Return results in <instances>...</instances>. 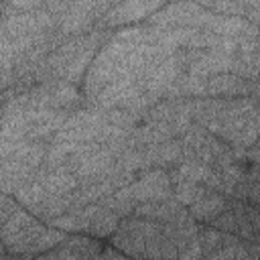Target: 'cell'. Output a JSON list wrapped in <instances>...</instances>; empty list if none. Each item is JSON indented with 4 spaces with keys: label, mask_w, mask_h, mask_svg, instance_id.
<instances>
[{
    "label": "cell",
    "mask_w": 260,
    "mask_h": 260,
    "mask_svg": "<svg viewBox=\"0 0 260 260\" xmlns=\"http://www.w3.org/2000/svg\"><path fill=\"white\" fill-rule=\"evenodd\" d=\"M45 197H47V193H45V189H43L37 181H30V183L22 185V187L16 191V201H18L20 205L28 207V209L35 207V205H39Z\"/></svg>",
    "instance_id": "10"
},
{
    "label": "cell",
    "mask_w": 260,
    "mask_h": 260,
    "mask_svg": "<svg viewBox=\"0 0 260 260\" xmlns=\"http://www.w3.org/2000/svg\"><path fill=\"white\" fill-rule=\"evenodd\" d=\"M30 221H32V217H30L26 211L16 209V211H14V215H12V217H10V219L0 228V242L6 246V244H8V242H10V240H12V238L22 230V228H26Z\"/></svg>",
    "instance_id": "8"
},
{
    "label": "cell",
    "mask_w": 260,
    "mask_h": 260,
    "mask_svg": "<svg viewBox=\"0 0 260 260\" xmlns=\"http://www.w3.org/2000/svg\"><path fill=\"white\" fill-rule=\"evenodd\" d=\"M221 232L213 230V228H205L201 232H197V240H199V246H201V254L209 256L213 254L215 250L221 248Z\"/></svg>",
    "instance_id": "11"
},
{
    "label": "cell",
    "mask_w": 260,
    "mask_h": 260,
    "mask_svg": "<svg viewBox=\"0 0 260 260\" xmlns=\"http://www.w3.org/2000/svg\"><path fill=\"white\" fill-rule=\"evenodd\" d=\"M110 6L112 4H108V2H91V0L71 2L69 10L57 22L59 35H63V37H79L81 32H85L93 24L95 18H102L108 12Z\"/></svg>",
    "instance_id": "2"
},
{
    "label": "cell",
    "mask_w": 260,
    "mask_h": 260,
    "mask_svg": "<svg viewBox=\"0 0 260 260\" xmlns=\"http://www.w3.org/2000/svg\"><path fill=\"white\" fill-rule=\"evenodd\" d=\"M35 181L45 189L47 195H67L71 191H75V187L79 185L77 179L73 177V173H69L67 169H41L37 171Z\"/></svg>",
    "instance_id": "4"
},
{
    "label": "cell",
    "mask_w": 260,
    "mask_h": 260,
    "mask_svg": "<svg viewBox=\"0 0 260 260\" xmlns=\"http://www.w3.org/2000/svg\"><path fill=\"white\" fill-rule=\"evenodd\" d=\"M98 260H124V258H122L120 254H116L114 250H110V248H108V250H104V252L98 256Z\"/></svg>",
    "instance_id": "15"
},
{
    "label": "cell",
    "mask_w": 260,
    "mask_h": 260,
    "mask_svg": "<svg viewBox=\"0 0 260 260\" xmlns=\"http://www.w3.org/2000/svg\"><path fill=\"white\" fill-rule=\"evenodd\" d=\"M4 248H6V246H4L2 242H0V256H4Z\"/></svg>",
    "instance_id": "17"
},
{
    "label": "cell",
    "mask_w": 260,
    "mask_h": 260,
    "mask_svg": "<svg viewBox=\"0 0 260 260\" xmlns=\"http://www.w3.org/2000/svg\"><path fill=\"white\" fill-rule=\"evenodd\" d=\"M53 16L45 10H30V12H18V14H6L0 20V30L10 39H22V37H39L45 32H51L55 28Z\"/></svg>",
    "instance_id": "1"
},
{
    "label": "cell",
    "mask_w": 260,
    "mask_h": 260,
    "mask_svg": "<svg viewBox=\"0 0 260 260\" xmlns=\"http://www.w3.org/2000/svg\"><path fill=\"white\" fill-rule=\"evenodd\" d=\"M213 223H215V228H221V230H225V232H236V230H238V223H236V217H234L232 211H221V213L213 219Z\"/></svg>",
    "instance_id": "13"
},
{
    "label": "cell",
    "mask_w": 260,
    "mask_h": 260,
    "mask_svg": "<svg viewBox=\"0 0 260 260\" xmlns=\"http://www.w3.org/2000/svg\"><path fill=\"white\" fill-rule=\"evenodd\" d=\"M162 2H142V0H130V2H120V4H112L108 8V12L102 16L106 24L110 26H118V24H128V22H136L140 18H146L150 14H154L158 8H162Z\"/></svg>",
    "instance_id": "3"
},
{
    "label": "cell",
    "mask_w": 260,
    "mask_h": 260,
    "mask_svg": "<svg viewBox=\"0 0 260 260\" xmlns=\"http://www.w3.org/2000/svg\"><path fill=\"white\" fill-rule=\"evenodd\" d=\"M37 260H57V252H49V254H45V256H41Z\"/></svg>",
    "instance_id": "16"
},
{
    "label": "cell",
    "mask_w": 260,
    "mask_h": 260,
    "mask_svg": "<svg viewBox=\"0 0 260 260\" xmlns=\"http://www.w3.org/2000/svg\"><path fill=\"white\" fill-rule=\"evenodd\" d=\"M250 87L254 89L256 83H248L246 79L234 75V73H217V75H211L207 77V83H205V95H246L250 91Z\"/></svg>",
    "instance_id": "5"
},
{
    "label": "cell",
    "mask_w": 260,
    "mask_h": 260,
    "mask_svg": "<svg viewBox=\"0 0 260 260\" xmlns=\"http://www.w3.org/2000/svg\"><path fill=\"white\" fill-rule=\"evenodd\" d=\"M0 260H8V258H6V256H0Z\"/></svg>",
    "instance_id": "18"
},
{
    "label": "cell",
    "mask_w": 260,
    "mask_h": 260,
    "mask_svg": "<svg viewBox=\"0 0 260 260\" xmlns=\"http://www.w3.org/2000/svg\"><path fill=\"white\" fill-rule=\"evenodd\" d=\"M152 165H173L181 158L183 154V146L177 140H167L162 144H154V146H146Z\"/></svg>",
    "instance_id": "7"
},
{
    "label": "cell",
    "mask_w": 260,
    "mask_h": 260,
    "mask_svg": "<svg viewBox=\"0 0 260 260\" xmlns=\"http://www.w3.org/2000/svg\"><path fill=\"white\" fill-rule=\"evenodd\" d=\"M189 215L191 219H199V221H213L221 211H225V199L219 193H211L205 191L193 205H189Z\"/></svg>",
    "instance_id": "6"
},
{
    "label": "cell",
    "mask_w": 260,
    "mask_h": 260,
    "mask_svg": "<svg viewBox=\"0 0 260 260\" xmlns=\"http://www.w3.org/2000/svg\"><path fill=\"white\" fill-rule=\"evenodd\" d=\"M16 209H18V207H16V203H14L12 199H8V197L0 203V228H2V225H4L12 215H14V211H16Z\"/></svg>",
    "instance_id": "14"
},
{
    "label": "cell",
    "mask_w": 260,
    "mask_h": 260,
    "mask_svg": "<svg viewBox=\"0 0 260 260\" xmlns=\"http://www.w3.org/2000/svg\"><path fill=\"white\" fill-rule=\"evenodd\" d=\"M205 191H207V189L201 187L199 183H187V181H183V183H177V185H175L173 199H175L177 203H181V205H193Z\"/></svg>",
    "instance_id": "9"
},
{
    "label": "cell",
    "mask_w": 260,
    "mask_h": 260,
    "mask_svg": "<svg viewBox=\"0 0 260 260\" xmlns=\"http://www.w3.org/2000/svg\"><path fill=\"white\" fill-rule=\"evenodd\" d=\"M65 240V232H61V230H55V228H49V230H45L35 242H32V246H30V252H41V250H49L51 246H55V244H59V242H63Z\"/></svg>",
    "instance_id": "12"
}]
</instances>
